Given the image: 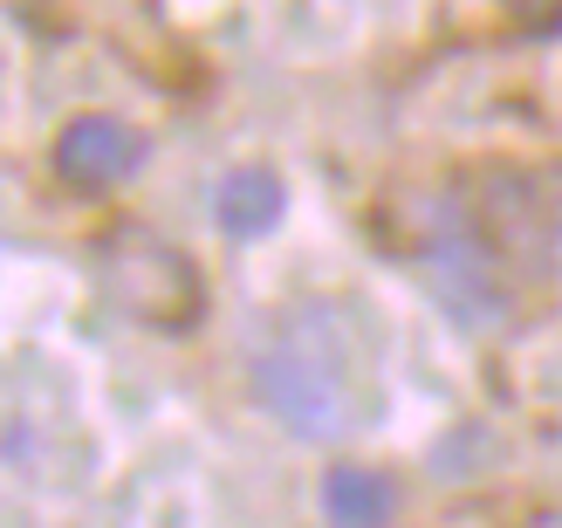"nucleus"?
<instances>
[{"mask_svg": "<svg viewBox=\"0 0 562 528\" xmlns=\"http://www.w3.org/2000/svg\"><path fill=\"white\" fill-rule=\"evenodd\" d=\"M255 392L281 426H295L302 439H344L350 432V384L344 357H336L323 323H295L281 344L255 357Z\"/></svg>", "mask_w": 562, "mask_h": 528, "instance_id": "1", "label": "nucleus"}, {"mask_svg": "<svg viewBox=\"0 0 562 528\" xmlns=\"http://www.w3.org/2000/svg\"><path fill=\"white\" fill-rule=\"evenodd\" d=\"M412 227H418V255H426V289L460 329H494L508 316V295L494 282L487 247L473 240V220L453 200H418Z\"/></svg>", "mask_w": 562, "mask_h": 528, "instance_id": "2", "label": "nucleus"}, {"mask_svg": "<svg viewBox=\"0 0 562 528\" xmlns=\"http://www.w3.org/2000/svg\"><path fill=\"white\" fill-rule=\"evenodd\" d=\"M55 165H63L69 186H117L145 165V137L124 117H110V110H90V117H76L55 137Z\"/></svg>", "mask_w": 562, "mask_h": 528, "instance_id": "3", "label": "nucleus"}, {"mask_svg": "<svg viewBox=\"0 0 562 528\" xmlns=\"http://www.w3.org/2000/svg\"><path fill=\"white\" fill-rule=\"evenodd\" d=\"M281 213H289V186H281V172H268V165H240V172H227L213 192V220H220V234H234V240L268 234Z\"/></svg>", "mask_w": 562, "mask_h": 528, "instance_id": "4", "label": "nucleus"}, {"mask_svg": "<svg viewBox=\"0 0 562 528\" xmlns=\"http://www.w3.org/2000/svg\"><path fill=\"white\" fill-rule=\"evenodd\" d=\"M391 508H398V494H391V481L371 474V467H336V474L323 481L329 528H384Z\"/></svg>", "mask_w": 562, "mask_h": 528, "instance_id": "5", "label": "nucleus"}, {"mask_svg": "<svg viewBox=\"0 0 562 528\" xmlns=\"http://www.w3.org/2000/svg\"><path fill=\"white\" fill-rule=\"evenodd\" d=\"M515 8H521L528 21H549V14H555V0H515Z\"/></svg>", "mask_w": 562, "mask_h": 528, "instance_id": "6", "label": "nucleus"}]
</instances>
